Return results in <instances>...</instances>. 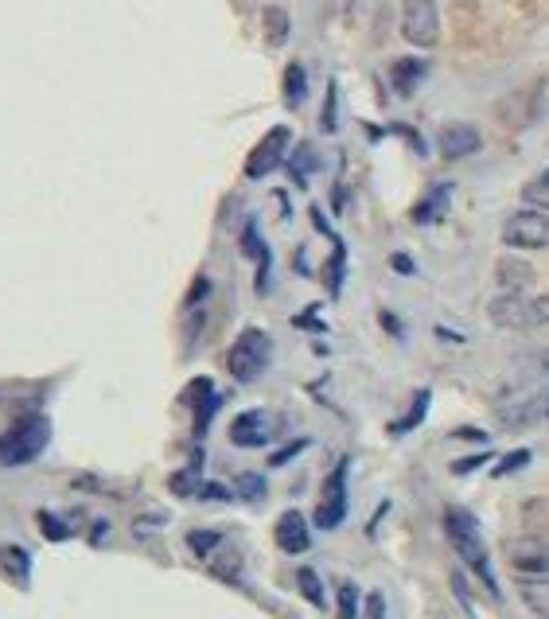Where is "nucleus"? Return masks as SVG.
I'll return each instance as SVG.
<instances>
[{"instance_id": "nucleus-37", "label": "nucleus", "mask_w": 549, "mask_h": 619, "mask_svg": "<svg viewBox=\"0 0 549 619\" xmlns=\"http://www.w3.org/2000/svg\"><path fill=\"white\" fill-rule=\"evenodd\" d=\"M452 437H468V440H483V433H479V429H456V433H452Z\"/></svg>"}, {"instance_id": "nucleus-23", "label": "nucleus", "mask_w": 549, "mask_h": 619, "mask_svg": "<svg viewBox=\"0 0 549 619\" xmlns=\"http://www.w3.org/2000/svg\"><path fill=\"white\" fill-rule=\"evenodd\" d=\"M347 265V250H343V242H335V254H331V261H328V292L335 296V292L343 289V269Z\"/></svg>"}, {"instance_id": "nucleus-3", "label": "nucleus", "mask_w": 549, "mask_h": 619, "mask_svg": "<svg viewBox=\"0 0 549 619\" xmlns=\"http://www.w3.org/2000/svg\"><path fill=\"white\" fill-rule=\"evenodd\" d=\"M47 440H51V429H47V421H43L39 413L20 417V421L0 437V464H4V468L32 464L39 452L47 448Z\"/></svg>"}, {"instance_id": "nucleus-28", "label": "nucleus", "mask_w": 549, "mask_h": 619, "mask_svg": "<svg viewBox=\"0 0 549 619\" xmlns=\"http://www.w3.org/2000/svg\"><path fill=\"white\" fill-rule=\"evenodd\" d=\"M238 491H242V499H261L265 495V479L261 475H242L238 479Z\"/></svg>"}, {"instance_id": "nucleus-15", "label": "nucleus", "mask_w": 549, "mask_h": 619, "mask_svg": "<svg viewBox=\"0 0 549 619\" xmlns=\"http://www.w3.org/2000/svg\"><path fill=\"white\" fill-rule=\"evenodd\" d=\"M425 74H429V59H398V63L390 67V82H394V90H398L402 98H413L417 86L425 82Z\"/></svg>"}, {"instance_id": "nucleus-16", "label": "nucleus", "mask_w": 549, "mask_h": 619, "mask_svg": "<svg viewBox=\"0 0 549 619\" xmlns=\"http://www.w3.org/2000/svg\"><path fill=\"white\" fill-rule=\"evenodd\" d=\"M429 401H433V390H417V394H413V405H409V413H405V417H398V421L390 425V437L413 433V429L425 421V413H429Z\"/></svg>"}, {"instance_id": "nucleus-2", "label": "nucleus", "mask_w": 549, "mask_h": 619, "mask_svg": "<svg viewBox=\"0 0 549 619\" xmlns=\"http://www.w3.org/2000/svg\"><path fill=\"white\" fill-rule=\"evenodd\" d=\"M487 316L495 328L507 331H526L549 324V292L542 296H522V292H503L487 304Z\"/></svg>"}, {"instance_id": "nucleus-26", "label": "nucleus", "mask_w": 549, "mask_h": 619, "mask_svg": "<svg viewBox=\"0 0 549 619\" xmlns=\"http://www.w3.org/2000/svg\"><path fill=\"white\" fill-rule=\"evenodd\" d=\"M219 542H222V538L215 534V530H191V534H187V546L195 549L199 557H207V553L219 546Z\"/></svg>"}, {"instance_id": "nucleus-21", "label": "nucleus", "mask_w": 549, "mask_h": 619, "mask_svg": "<svg viewBox=\"0 0 549 619\" xmlns=\"http://www.w3.org/2000/svg\"><path fill=\"white\" fill-rule=\"evenodd\" d=\"M296 584H300V592L308 596L312 608H324V584H320V573H316V569H300V573H296Z\"/></svg>"}, {"instance_id": "nucleus-25", "label": "nucleus", "mask_w": 549, "mask_h": 619, "mask_svg": "<svg viewBox=\"0 0 549 619\" xmlns=\"http://www.w3.org/2000/svg\"><path fill=\"white\" fill-rule=\"evenodd\" d=\"M265 24H269V43H285V36H289V16L281 8H269L265 12Z\"/></svg>"}, {"instance_id": "nucleus-32", "label": "nucleus", "mask_w": 549, "mask_h": 619, "mask_svg": "<svg viewBox=\"0 0 549 619\" xmlns=\"http://www.w3.org/2000/svg\"><path fill=\"white\" fill-rule=\"evenodd\" d=\"M366 619H386V600H382V592H370V600H366Z\"/></svg>"}, {"instance_id": "nucleus-29", "label": "nucleus", "mask_w": 549, "mask_h": 619, "mask_svg": "<svg viewBox=\"0 0 549 619\" xmlns=\"http://www.w3.org/2000/svg\"><path fill=\"white\" fill-rule=\"evenodd\" d=\"M487 460H491V452H476V456H468V460H452V468H448V472L468 475V472H476L479 464H487Z\"/></svg>"}, {"instance_id": "nucleus-18", "label": "nucleus", "mask_w": 549, "mask_h": 619, "mask_svg": "<svg viewBox=\"0 0 549 619\" xmlns=\"http://www.w3.org/2000/svg\"><path fill=\"white\" fill-rule=\"evenodd\" d=\"M320 168V156H316V148L312 145H300L296 148V156L289 160V172H293V180L300 183V187H308V176Z\"/></svg>"}, {"instance_id": "nucleus-31", "label": "nucleus", "mask_w": 549, "mask_h": 619, "mask_svg": "<svg viewBox=\"0 0 549 619\" xmlns=\"http://www.w3.org/2000/svg\"><path fill=\"white\" fill-rule=\"evenodd\" d=\"M4 557H8V565H16V577H20V581H28V553L12 546L8 553H4Z\"/></svg>"}, {"instance_id": "nucleus-22", "label": "nucleus", "mask_w": 549, "mask_h": 619, "mask_svg": "<svg viewBox=\"0 0 549 619\" xmlns=\"http://www.w3.org/2000/svg\"><path fill=\"white\" fill-rule=\"evenodd\" d=\"M530 460H534V452H530V448H514V452H507V456H503V460H499V464L491 468V475H495V479H503V475H514L518 468H526Z\"/></svg>"}, {"instance_id": "nucleus-33", "label": "nucleus", "mask_w": 549, "mask_h": 619, "mask_svg": "<svg viewBox=\"0 0 549 619\" xmlns=\"http://www.w3.org/2000/svg\"><path fill=\"white\" fill-rule=\"evenodd\" d=\"M324 133H335V82L328 86V106H324Z\"/></svg>"}, {"instance_id": "nucleus-9", "label": "nucleus", "mask_w": 549, "mask_h": 619, "mask_svg": "<svg viewBox=\"0 0 549 619\" xmlns=\"http://www.w3.org/2000/svg\"><path fill=\"white\" fill-rule=\"evenodd\" d=\"M483 148V137H479L476 125H464V121H448L440 125L437 133V152L444 160H464V156H476Z\"/></svg>"}, {"instance_id": "nucleus-19", "label": "nucleus", "mask_w": 549, "mask_h": 619, "mask_svg": "<svg viewBox=\"0 0 549 619\" xmlns=\"http://www.w3.org/2000/svg\"><path fill=\"white\" fill-rule=\"evenodd\" d=\"M522 203L534 207V211H549V168L546 172H538L534 180L522 187Z\"/></svg>"}, {"instance_id": "nucleus-11", "label": "nucleus", "mask_w": 549, "mask_h": 619, "mask_svg": "<svg viewBox=\"0 0 549 619\" xmlns=\"http://www.w3.org/2000/svg\"><path fill=\"white\" fill-rule=\"evenodd\" d=\"M273 538H277V546L285 549V553H304V549L312 546L308 518H304L300 510H285V514L277 518V530H273Z\"/></svg>"}, {"instance_id": "nucleus-36", "label": "nucleus", "mask_w": 549, "mask_h": 619, "mask_svg": "<svg viewBox=\"0 0 549 619\" xmlns=\"http://www.w3.org/2000/svg\"><path fill=\"white\" fill-rule=\"evenodd\" d=\"M382 324H386V331H390V335H402V324H398L390 312H382Z\"/></svg>"}, {"instance_id": "nucleus-34", "label": "nucleus", "mask_w": 549, "mask_h": 619, "mask_svg": "<svg viewBox=\"0 0 549 619\" xmlns=\"http://www.w3.org/2000/svg\"><path fill=\"white\" fill-rule=\"evenodd\" d=\"M390 269H394V273H405V277H413V273H417L413 257H405V254H394V257H390Z\"/></svg>"}, {"instance_id": "nucleus-38", "label": "nucleus", "mask_w": 549, "mask_h": 619, "mask_svg": "<svg viewBox=\"0 0 549 619\" xmlns=\"http://www.w3.org/2000/svg\"><path fill=\"white\" fill-rule=\"evenodd\" d=\"M546 417H549V401H546Z\"/></svg>"}, {"instance_id": "nucleus-13", "label": "nucleus", "mask_w": 549, "mask_h": 619, "mask_svg": "<svg viewBox=\"0 0 549 619\" xmlns=\"http://www.w3.org/2000/svg\"><path fill=\"white\" fill-rule=\"evenodd\" d=\"M452 191H456V187H452V183H448V180L437 183V187H433V191H429V195H425V199H421V203H417V207L409 211V219L417 222V226H429V222H440V219H444V215H448V203H452Z\"/></svg>"}, {"instance_id": "nucleus-4", "label": "nucleus", "mask_w": 549, "mask_h": 619, "mask_svg": "<svg viewBox=\"0 0 549 619\" xmlns=\"http://www.w3.org/2000/svg\"><path fill=\"white\" fill-rule=\"evenodd\" d=\"M269 359H273V339L261 328H246L226 351V370L234 382H254L265 374Z\"/></svg>"}, {"instance_id": "nucleus-1", "label": "nucleus", "mask_w": 549, "mask_h": 619, "mask_svg": "<svg viewBox=\"0 0 549 619\" xmlns=\"http://www.w3.org/2000/svg\"><path fill=\"white\" fill-rule=\"evenodd\" d=\"M444 534H448L452 549L464 557V565L499 596V584H495V573H491V557H487V542H483V530H479L476 514H468V510H448V514H444Z\"/></svg>"}, {"instance_id": "nucleus-7", "label": "nucleus", "mask_w": 549, "mask_h": 619, "mask_svg": "<svg viewBox=\"0 0 549 619\" xmlns=\"http://www.w3.org/2000/svg\"><path fill=\"white\" fill-rule=\"evenodd\" d=\"M289 141H293V133H289V125H277V129H269L257 148L246 156V176L250 180H265L269 172H277V164L285 160V152H289Z\"/></svg>"}, {"instance_id": "nucleus-24", "label": "nucleus", "mask_w": 549, "mask_h": 619, "mask_svg": "<svg viewBox=\"0 0 549 619\" xmlns=\"http://www.w3.org/2000/svg\"><path fill=\"white\" fill-rule=\"evenodd\" d=\"M355 612H359V588L351 581L339 584V616L335 619H355Z\"/></svg>"}, {"instance_id": "nucleus-30", "label": "nucleus", "mask_w": 549, "mask_h": 619, "mask_svg": "<svg viewBox=\"0 0 549 619\" xmlns=\"http://www.w3.org/2000/svg\"><path fill=\"white\" fill-rule=\"evenodd\" d=\"M300 448H308V440H293V444H285L281 452H273V456H269V464H273V468L289 464V460H293V456H296V452H300Z\"/></svg>"}, {"instance_id": "nucleus-20", "label": "nucleus", "mask_w": 549, "mask_h": 619, "mask_svg": "<svg viewBox=\"0 0 549 619\" xmlns=\"http://www.w3.org/2000/svg\"><path fill=\"white\" fill-rule=\"evenodd\" d=\"M304 94H308V78H304V67L300 63H289V71H285V102L289 106H300L304 102Z\"/></svg>"}, {"instance_id": "nucleus-27", "label": "nucleus", "mask_w": 549, "mask_h": 619, "mask_svg": "<svg viewBox=\"0 0 549 619\" xmlns=\"http://www.w3.org/2000/svg\"><path fill=\"white\" fill-rule=\"evenodd\" d=\"M39 530L51 538V542H63V538H71V530L55 518V514H47V510H39Z\"/></svg>"}, {"instance_id": "nucleus-17", "label": "nucleus", "mask_w": 549, "mask_h": 619, "mask_svg": "<svg viewBox=\"0 0 549 619\" xmlns=\"http://www.w3.org/2000/svg\"><path fill=\"white\" fill-rule=\"evenodd\" d=\"M499 285H503V292H518V289H526L530 281H534V269L530 265H522V261H499Z\"/></svg>"}, {"instance_id": "nucleus-12", "label": "nucleus", "mask_w": 549, "mask_h": 619, "mask_svg": "<svg viewBox=\"0 0 549 619\" xmlns=\"http://www.w3.org/2000/svg\"><path fill=\"white\" fill-rule=\"evenodd\" d=\"M507 557H511V565L518 573H530V577H542L549 573V549L542 542H511L507 546Z\"/></svg>"}, {"instance_id": "nucleus-8", "label": "nucleus", "mask_w": 549, "mask_h": 619, "mask_svg": "<svg viewBox=\"0 0 549 619\" xmlns=\"http://www.w3.org/2000/svg\"><path fill=\"white\" fill-rule=\"evenodd\" d=\"M343 518H347V460L324 483V495L316 503V526L320 530H335V526H343Z\"/></svg>"}, {"instance_id": "nucleus-35", "label": "nucleus", "mask_w": 549, "mask_h": 619, "mask_svg": "<svg viewBox=\"0 0 549 619\" xmlns=\"http://www.w3.org/2000/svg\"><path fill=\"white\" fill-rule=\"evenodd\" d=\"M199 495H203V499H230V491H226V487H219V483H207V487H199Z\"/></svg>"}, {"instance_id": "nucleus-14", "label": "nucleus", "mask_w": 549, "mask_h": 619, "mask_svg": "<svg viewBox=\"0 0 549 619\" xmlns=\"http://www.w3.org/2000/svg\"><path fill=\"white\" fill-rule=\"evenodd\" d=\"M187 401L195 405V429L207 433V425H211V417H215V409H219V394H215L211 378H195V382L187 386Z\"/></svg>"}, {"instance_id": "nucleus-10", "label": "nucleus", "mask_w": 549, "mask_h": 619, "mask_svg": "<svg viewBox=\"0 0 549 619\" xmlns=\"http://www.w3.org/2000/svg\"><path fill=\"white\" fill-rule=\"evenodd\" d=\"M269 437H273V421L265 409H246L230 421V440L238 448H261V444H269Z\"/></svg>"}, {"instance_id": "nucleus-6", "label": "nucleus", "mask_w": 549, "mask_h": 619, "mask_svg": "<svg viewBox=\"0 0 549 619\" xmlns=\"http://www.w3.org/2000/svg\"><path fill=\"white\" fill-rule=\"evenodd\" d=\"M402 36L409 39L413 47H437V39H440L437 0H405Z\"/></svg>"}, {"instance_id": "nucleus-5", "label": "nucleus", "mask_w": 549, "mask_h": 619, "mask_svg": "<svg viewBox=\"0 0 549 619\" xmlns=\"http://www.w3.org/2000/svg\"><path fill=\"white\" fill-rule=\"evenodd\" d=\"M503 242L511 250H549V215L522 207L503 222Z\"/></svg>"}]
</instances>
